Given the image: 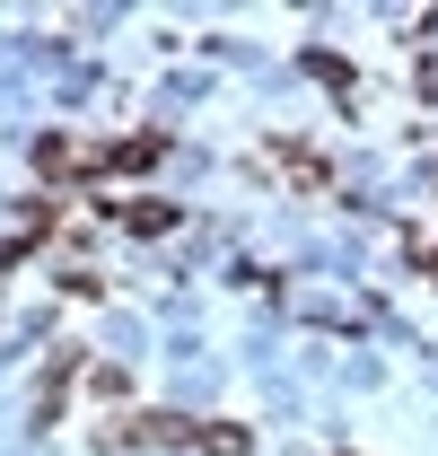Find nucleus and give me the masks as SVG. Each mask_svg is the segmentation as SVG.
Listing matches in <instances>:
<instances>
[{"label":"nucleus","mask_w":438,"mask_h":456,"mask_svg":"<svg viewBox=\"0 0 438 456\" xmlns=\"http://www.w3.org/2000/svg\"><path fill=\"white\" fill-rule=\"evenodd\" d=\"M202 448H211V456H255V439H246L237 421H211V430H202Z\"/></svg>","instance_id":"nucleus-1"}]
</instances>
